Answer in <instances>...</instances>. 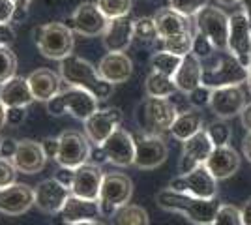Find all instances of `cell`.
<instances>
[{"mask_svg": "<svg viewBox=\"0 0 251 225\" xmlns=\"http://www.w3.org/2000/svg\"><path fill=\"white\" fill-rule=\"evenodd\" d=\"M156 203L159 208L167 212H176L184 216L193 225H212L221 203L216 199H201L188 193H180L175 190H161L156 195Z\"/></svg>", "mask_w": 251, "mask_h": 225, "instance_id": "6da1fadb", "label": "cell"}, {"mask_svg": "<svg viewBox=\"0 0 251 225\" xmlns=\"http://www.w3.org/2000/svg\"><path fill=\"white\" fill-rule=\"evenodd\" d=\"M58 72H60L64 83H68V86H77V88L88 90L100 101L111 98V94H113L115 85L107 83L103 77L98 74L96 66H92L88 60H84L77 54H70L68 58L60 60Z\"/></svg>", "mask_w": 251, "mask_h": 225, "instance_id": "7a4b0ae2", "label": "cell"}, {"mask_svg": "<svg viewBox=\"0 0 251 225\" xmlns=\"http://www.w3.org/2000/svg\"><path fill=\"white\" fill-rule=\"evenodd\" d=\"M178 107L171 98H147L137 109L139 128L150 135H163L178 117Z\"/></svg>", "mask_w": 251, "mask_h": 225, "instance_id": "3957f363", "label": "cell"}, {"mask_svg": "<svg viewBox=\"0 0 251 225\" xmlns=\"http://www.w3.org/2000/svg\"><path fill=\"white\" fill-rule=\"evenodd\" d=\"M34 42L40 53L51 60H64L74 54V30L66 23H45L34 28Z\"/></svg>", "mask_w": 251, "mask_h": 225, "instance_id": "277c9868", "label": "cell"}, {"mask_svg": "<svg viewBox=\"0 0 251 225\" xmlns=\"http://www.w3.org/2000/svg\"><path fill=\"white\" fill-rule=\"evenodd\" d=\"M248 79L250 68H246L229 51H220V56L214 64L202 66V85L212 90L225 86H240L242 83H248Z\"/></svg>", "mask_w": 251, "mask_h": 225, "instance_id": "5b68a950", "label": "cell"}, {"mask_svg": "<svg viewBox=\"0 0 251 225\" xmlns=\"http://www.w3.org/2000/svg\"><path fill=\"white\" fill-rule=\"evenodd\" d=\"M98 98L90 94L88 90L77 88V86H68L66 90H60V94L49 100L45 105L47 111L52 117H62L66 113H70L72 117L79 120H86L90 115H94L98 111Z\"/></svg>", "mask_w": 251, "mask_h": 225, "instance_id": "8992f818", "label": "cell"}, {"mask_svg": "<svg viewBox=\"0 0 251 225\" xmlns=\"http://www.w3.org/2000/svg\"><path fill=\"white\" fill-rule=\"evenodd\" d=\"M195 32L206 36L218 51H227L229 15L218 6H206L195 15Z\"/></svg>", "mask_w": 251, "mask_h": 225, "instance_id": "52a82bcc", "label": "cell"}, {"mask_svg": "<svg viewBox=\"0 0 251 225\" xmlns=\"http://www.w3.org/2000/svg\"><path fill=\"white\" fill-rule=\"evenodd\" d=\"M58 143H60V149H58V156L56 161L60 167H68V169H77L84 163L90 161V141L86 135H83L81 131L77 129H66L58 135Z\"/></svg>", "mask_w": 251, "mask_h": 225, "instance_id": "ba28073f", "label": "cell"}, {"mask_svg": "<svg viewBox=\"0 0 251 225\" xmlns=\"http://www.w3.org/2000/svg\"><path fill=\"white\" fill-rule=\"evenodd\" d=\"M171 190L180 193H188L201 199H216L218 197V180L212 176L206 165H201L188 175H178L169 184Z\"/></svg>", "mask_w": 251, "mask_h": 225, "instance_id": "9c48e42d", "label": "cell"}, {"mask_svg": "<svg viewBox=\"0 0 251 225\" xmlns=\"http://www.w3.org/2000/svg\"><path fill=\"white\" fill-rule=\"evenodd\" d=\"M133 141H135V163L133 165L137 169L152 171L167 160L169 149L161 135H150L145 131H137L133 133Z\"/></svg>", "mask_w": 251, "mask_h": 225, "instance_id": "30bf717a", "label": "cell"}, {"mask_svg": "<svg viewBox=\"0 0 251 225\" xmlns=\"http://www.w3.org/2000/svg\"><path fill=\"white\" fill-rule=\"evenodd\" d=\"M227 51L234 58H238L246 68L251 62V26L250 17L244 10L234 11L229 15V40Z\"/></svg>", "mask_w": 251, "mask_h": 225, "instance_id": "8fae6325", "label": "cell"}, {"mask_svg": "<svg viewBox=\"0 0 251 225\" xmlns=\"http://www.w3.org/2000/svg\"><path fill=\"white\" fill-rule=\"evenodd\" d=\"M66 25L83 38H96V36H103L109 19L103 15V11L98 8L96 2H83L75 8Z\"/></svg>", "mask_w": 251, "mask_h": 225, "instance_id": "7c38bea8", "label": "cell"}, {"mask_svg": "<svg viewBox=\"0 0 251 225\" xmlns=\"http://www.w3.org/2000/svg\"><path fill=\"white\" fill-rule=\"evenodd\" d=\"M122 118L124 115L118 107L98 109L94 115H90L84 120V135L88 137L90 143H94L96 147H101L105 141L120 128Z\"/></svg>", "mask_w": 251, "mask_h": 225, "instance_id": "4fadbf2b", "label": "cell"}, {"mask_svg": "<svg viewBox=\"0 0 251 225\" xmlns=\"http://www.w3.org/2000/svg\"><path fill=\"white\" fill-rule=\"evenodd\" d=\"M214 150V143L210 141L206 129H201L193 137L184 141L180 161H178V175H188L193 169L204 165Z\"/></svg>", "mask_w": 251, "mask_h": 225, "instance_id": "5bb4252c", "label": "cell"}, {"mask_svg": "<svg viewBox=\"0 0 251 225\" xmlns=\"http://www.w3.org/2000/svg\"><path fill=\"white\" fill-rule=\"evenodd\" d=\"M107 161L113 163L116 167H129L135 163V141L133 133H129L127 129L118 128L101 145Z\"/></svg>", "mask_w": 251, "mask_h": 225, "instance_id": "9a60e30c", "label": "cell"}, {"mask_svg": "<svg viewBox=\"0 0 251 225\" xmlns=\"http://www.w3.org/2000/svg\"><path fill=\"white\" fill-rule=\"evenodd\" d=\"M246 94L240 86H225L212 90L210 98V109L212 113L221 120L238 117L246 107Z\"/></svg>", "mask_w": 251, "mask_h": 225, "instance_id": "2e32d148", "label": "cell"}, {"mask_svg": "<svg viewBox=\"0 0 251 225\" xmlns=\"http://www.w3.org/2000/svg\"><path fill=\"white\" fill-rule=\"evenodd\" d=\"M36 203V192L28 184H11L0 190V212L21 216Z\"/></svg>", "mask_w": 251, "mask_h": 225, "instance_id": "e0dca14e", "label": "cell"}, {"mask_svg": "<svg viewBox=\"0 0 251 225\" xmlns=\"http://www.w3.org/2000/svg\"><path fill=\"white\" fill-rule=\"evenodd\" d=\"M34 192H36L34 204L45 214H60L64 203L72 195V192L68 188H64L56 178H47V180L40 182L34 188Z\"/></svg>", "mask_w": 251, "mask_h": 225, "instance_id": "ac0fdd59", "label": "cell"}, {"mask_svg": "<svg viewBox=\"0 0 251 225\" xmlns=\"http://www.w3.org/2000/svg\"><path fill=\"white\" fill-rule=\"evenodd\" d=\"M105 173L101 171L100 165L96 163H84L81 167L75 169L74 186H72V193L83 199H92L98 201L100 199V192H101V184H103Z\"/></svg>", "mask_w": 251, "mask_h": 225, "instance_id": "d6986e66", "label": "cell"}, {"mask_svg": "<svg viewBox=\"0 0 251 225\" xmlns=\"http://www.w3.org/2000/svg\"><path fill=\"white\" fill-rule=\"evenodd\" d=\"M131 195H133V182L129 176L120 175V173H107L103 176L100 201L113 204L115 208H120L129 203Z\"/></svg>", "mask_w": 251, "mask_h": 225, "instance_id": "ffe728a7", "label": "cell"}, {"mask_svg": "<svg viewBox=\"0 0 251 225\" xmlns=\"http://www.w3.org/2000/svg\"><path fill=\"white\" fill-rule=\"evenodd\" d=\"M240 154L230 145H225V147H214L204 165L212 173V176L220 182V180H227L232 175H236L240 169Z\"/></svg>", "mask_w": 251, "mask_h": 225, "instance_id": "44dd1931", "label": "cell"}, {"mask_svg": "<svg viewBox=\"0 0 251 225\" xmlns=\"http://www.w3.org/2000/svg\"><path fill=\"white\" fill-rule=\"evenodd\" d=\"M133 40V21L129 17L109 19L103 32V47L107 53H126Z\"/></svg>", "mask_w": 251, "mask_h": 225, "instance_id": "7402d4cb", "label": "cell"}, {"mask_svg": "<svg viewBox=\"0 0 251 225\" xmlns=\"http://www.w3.org/2000/svg\"><path fill=\"white\" fill-rule=\"evenodd\" d=\"M47 156L42 149V143L32 139L19 141V147L15 156L11 158V163L15 165L17 171L25 173V175H36L45 167Z\"/></svg>", "mask_w": 251, "mask_h": 225, "instance_id": "603a6c76", "label": "cell"}, {"mask_svg": "<svg viewBox=\"0 0 251 225\" xmlns=\"http://www.w3.org/2000/svg\"><path fill=\"white\" fill-rule=\"evenodd\" d=\"M98 74L111 85L126 83L133 74V62L126 53H107L98 64Z\"/></svg>", "mask_w": 251, "mask_h": 225, "instance_id": "cb8c5ba5", "label": "cell"}, {"mask_svg": "<svg viewBox=\"0 0 251 225\" xmlns=\"http://www.w3.org/2000/svg\"><path fill=\"white\" fill-rule=\"evenodd\" d=\"M60 220L64 224H77V222H90L101 218V208H100V199H83L77 195H70L68 201L64 203V208L60 210Z\"/></svg>", "mask_w": 251, "mask_h": 225, "instance_id": "d4e9b609", "label": "cell"}, {"mask_svg": "<svg viewBox=\"0 0 251 225\" xmlns=\"http://www.w3.org/2000/svg\"><path fill=\"white\" fill-rule=\"evenodd\" d=\"M26 79H28V85H30L32 96L38 101H45L47 103L56 94H60L62 77L58 74H54L49 68H38Z\"/></svg>", "mask_w": 251, "mask_h": 225, "instance_id": "484cf974", "label": "cell"}, {"mask_svg": "<svg viewBox=\"0 0 251 225\" xmlns=\"http://www.w3.org/2000/svg\"><path fill=\"white\" fill-rule=\"evenodd\" d=\"M0 101L4 103V107H23L26 109L34 101L28 79L25 77H11L8 83L0 86Z\"/></svg>", "mask_w": 251, "mask_h": 225, "instance_id": "4316f807", "label": "cell"}, {"mask_svg": "<svg viewBox=\"0 0 251 225\" xmlns=\"http://www.w3.org/2000/svg\"><path fill=\"white\" fill-rule=\"evenodd\" d=\"M173 79H175L178 92H182V94H189L193 88L202 85V62H201V58H197L193 53L186 54Z\"/></svg>", "mask_w": 251, "mask_h": 225, "instance_id": "83f0119b", "label": "cell"}, {"mask_svg": "<svg viewBox=\"0 0 251 225\" xmlns=\"http://www.w3.org/2000/svg\"><path fill=\"white\" fill-rule=\"evenodd\" d=\"M154 21H156L157 28V40H161V42L171 36H176V34L191 32V25H189L188 17L180 15L178 11L171 10V8L157 11Z\"/></svg>", "mask_w": 251, "mask_h": 225, "instance_id": "f1b7e54d", "label": "cell"}, {"mask_svg": "<svg viewBox=\"0 0 251 225\" xmlns=\"http://www.w3.org/2000/svg\"><path fill=\"white\" fill-rule=\"evenodd\" d=\"M202 124H204V120H202V115L199 113V109H184V111H180L178 113L176 120L173 122V126H171V135L178 141H188L189 137H193L195 133H199L202 128Z\"/></svg>", "mask_w": 251, "mask_h": 225, "instance_id": "f546056e", "label": "cell"}, {"mask_svg": "<svg viewBox=\"0 0 251 225\" xmlns=\"http://www.w3.org/2000/svg\"><path fill=\"white\" fill-rule=\"evenodd\" d=\"M145 92L148 98H171L178 92L175 79L157 72H150L145 79Z\"/></svg>", "mask_w": 251, "mask_h": 225, "instance_id": "4dcf8cb0", "label": "cell"}, {"mask_svg": "<svg viewBox=\"0 0 251 225\" xmlns=\"http://www.w3.org/2000/svg\"><path fill=\"white\" fill-rule=\"evenodd\" d=\"M115 225H150L148 212L139 204H124L111 218Z\"/></svg>", "mask_w": 251, "mask_h": 225, "instance_id": "1f68e13d", "label": "cell"}, {"mask_svg": "<svg viewBox=\"0 0 251 225\" xmlns=\"http://www.w3.org/2000/svg\"><path fill=\"white\" fill-rule=\"evenodd\" d=\"M180 64H182V56L169 53V51H157V53H154L152 58H150V68H152V72L163 74V75H167V77H175Z\"/></svg>", "mask_w": 251, "mask_h": 225, "instance_id": "d6a6232c", "label": "cell"}, {"mask_svg": "<svg viewBox=\"0 0 251 225\" xmlns=\"http://www.w3.org/2000/svg\"><path fill=\"white\" fill-rule=\"evenodd\" d=\"M133 38L143 45L154 43L157 40V28L154 17H139L133 19Z\"/></svg>", "mask_w": 251, "mask_h": 225, "instance_id": "836d02e7", "label": "cell"}, {"mask_svg": "<svg viewBox=\"0 0 251 225\" xmlns=\"http://www.w3.org/2000/svg\"><path fill=\"white\" fill-rule=\"evenodd\" d=\"M98 8L103 11L107 19H118V17H127L133 0H96Z\"/></svg>", "mask_w": 251, "mask_h": 225, "instance_id": "e575fe53", "label": "cell"}, {"mask_svg": "<svg viewBox=\"0 0 251 225\" xmlns=\"http://www.w3.org/2000/svg\"><path fill=\"white\" fill-rule=\"evenodd\" d=\"M191 47H193V32L176 34V36H171L167 40H163V51L178 54L182 58L191 53Z\"/></svg>", "mask_w": 251, "mask_h": 225, "instance_id": "d590c367", "label": "cell"}, {"mask_svg": "<svg viewBox=\"0 0 251 225\" xmlns=\"http://www.w3.org/2000/svg\"><path fill=\"white\" fill-rule=\"evenodd\" d=\"M17 72V56L10 47H0V86L8 83Z\"/></svg>", "mask_w": 251, "mask_h": 225, "instance_id": "8d00e7d4", "label": "cell"}, {"mask_svg": "<svg viewBox=\"0 0 251 225\" xmlns=\"http://www.w3.org/2000/svg\"><path fill=\"white\" fill-rule=\"evenodd\" d=\"M206 133H208L210 141L214 143V147H225V145H229L230 135H232L229 124L225 120H221V118L210 122L208 128H206Z\"/></svg>", "mask_w": 251, "mask_h": 225, "instance_id": "74e56055", "label": "cell"}, {"mask_svg": "<svg viewBox=\"0 0 251 225\" xmlns=\"http://www.w3.org/2000/svg\"><path fill=\"white\" fill-rule=\"evenodd\" d=\"M169 8L178 11L184 17H195L199 11L208 6V0H167Z\"/></svg>", "mask_w": 251, "mask_h": 225, "instance_id": "f35d334b", "label": "cell"}, {"mask_svg": "<svg viewBox=\"0 0 251 225\" xmlns=\"http://www.w3.org/2000/svg\"><path fill=\"white\" fill-rule=\"evenodd\" d=\"M212 225H244L240 208L234 204H221Z\"/></svg>", "mask_w": 251, "mask_h": 225, "instance_id": "ab89813d", "label": "cell"}, {"mask_svg": "<svg viewBox=\"0 0 251 225\" xmlns=\"http://www.w3.org/2000/svg\"><path fill=\"white\" fill-rule=\"evenodd\" d=\"M216 51H218V49L214 47V43L210 42L206 36H202L201 32L193 34V47H191V53L195 54L197 58H201V62L212 58Z\"/></svg>", "mask_w": 251, "mask_h": 225, "instance_id": "60d3db41", "label": "cell"}, {"mask_svg": "<svg viewBox=\"0 0 251 225\" xmlns=\"http://www.w3.org/2000/svg\"><path fill=\"white\" fill-rule=\"evenodd\" d=\"M188 96V103L193 109H202L210 105V98H212V88H208L206 85H199L197 88H193Z\"/></svg>", "mask_w": 251, "mask_h": 225, "instance_id": "b9f144b4", "label": "cell"}, {"mask_svg": "<svg viewBox=\"0 0 251 225\" xmlns=\"http://www.w3.org/2000/svg\"><path fill=\"white\" fill-rule=\"evenodd\" d=\"M15 176H17V169L11 163V160L0 158V190L15 184Z\"/></svg>", "mask_w": 251, "mask_h": 225, "instance_id": "7bdbcfd3", "label": "cell"}, {"mask_svg": "<svg viewBox=\"0 0 251 225\" xmlns=\"http://www.w3.org/2000/svg\"><path fill=\"white\" fill-rule=\"evenodd\" d=\"M15 2L13 0H0V23L8 25L13 21V13H15Z\"/></svg>", "mask_w": 251, "mask_h": 225, "instance_id": "ee69618b", "label": "cell"}, {"mask_svg": "<svg viewBox=\"0 0 251 225\" xmlns=\"http://www.w3.org/2000/svg\"><path fill=\"white\" fill-rule=\"evenodd\" d=\"M58 182L62 184L64 188H68L72 192V186H74V178H75V169H68V167H60L58 171L54 173V176Z\"/></svg>", "mask_w": 251, "mask_h": 225, "instance_id": "f6af8a7d", "label": "cell"}, {"mask_svg": "<svg viewBox=\"0 0 251 225\" xmlns=\"http://www.w3.org/2000/svg\"><path fill=\"white\" fill-rule=\"evenodd\" d=\"M42 149L47 156V160H56L58 156V149H60V143H58V137H45L42 141Z\"/></svg>", "mask_w": 251, "mask_h": 225, "instance_id": "bcb514c9", "label": "cell"}, {"mask_svg": "<svg viewBox=\"0 0 251 225\" xmlns=\"http://www.w3.org/2000/svg\"><path fill=\"white\" fill-rule=\"evenodd\" d=\"M26 118V109L23 107H10L6 109V124L10 126H19Z\"/></svg>", "mask_w": 251, "mask_h": 225, "instance_id": "7dc6e473", "label": "cell"}, {"mask_svg": "<svg viewBox=\"0 0 251 225\" xmlns=\"http://www.w3.org/2000/svg\"><path fill=\"white\" fill-rule=\"evenodd\" d=\"M17 147H19V141L15 139H2V145H0V158L4 160H11L17 152Z\"/></svg>", "mask_w": 251, "mask_h": 225, "instance_id": "c3c4849f", "label": "cell"}, {"mask_svg": "<svg viewBox=\"0 0 251 225\" xmlns=\"http://www.w3.org/2000/svg\"><path fill=\"white\" fill-rule=\"evenodd\" d=\"M15 42V30L10 23L2 25L0 23V47H10L11 43Z\"/></svg>", "mask_w": 251, "mask_h": 225, "instance_id": "681fc988", "label": "cell"}, {"mask_svg": "<svg viewBox=\"0 0 251 225\" xmlns=\"http://www.w3.org/2000/svg\"><path fill=\"white\" fill-rule=\"evenodd\" d=\"M107 161V156H105V152L101 147H96V149H92V152H90V163H96V165H101V163H105Z\"/></svg>", "mask_w": 251, "mask_h": 225, "instance_id": "f907efd6", "label": "cell"}, {"mask_svg": "<svg viewBox=\"0 0 251 225\" xmlns=\"http://www.w3.org/2000/svg\"><path fill=\"white\" fill-rule=\"evenodd\" d=\"M240 120H242V126L246 128V131H251V101L246 103L244 111L240 113Z\"/></svg>", "mask_w": 251, "mask_h": 225, "instance_id": "816d5d0a", "label": "cell"}, {"mask_svg": "<svg viewBox=\"0 0 251 225\" xmlns=\"http://www.w3.org/2000/svg\"><path fill=\"white\" fill-rule=\"evenodd\" d=\"M242 152H244V156H246L248 161L251 163V131H248L244 141H242Z\"/></svg>", "mask_w": 251, "mask_h": 225, "instance_id": "f5cc1de1", "label": "cell"}, {"mask_svg": "<svg viewBox=\"0 0 251 225\" xmlns=\"http://www.w3.org/2000/svg\"><path fill=\"white\" fill-rule=\"evenodd\" d=\"M240 212H242V220H244V225H251V199L244 203V206L240 208Z\"/></svg>", "mask_w": 251, "mask_h": 225, "instance_id": "db71d44e", "label": "cell"}, {"mask_svg": "<svg viewBox=\"0 0 251 225\" xmlns=\"http://www.w3.org/2000/svg\"><path fill=\"white\" fill-rule=\"evenodd\" d=\"M26 15H28V10H26V8H15V13H13V21H11V23L23 21V19H26Z\"/></svg>", "mask_w": 251, "mask_h": 225, "instance_id": "11a10c76", "label": "cell"}, {"mask_svg": "<svg viewBox=\"0 0 251 225\" xmlns=\"http://www.w3.org/2000/svg\"><path fill=\"white\" fill-rule=\"evenodd\" d=\"M6 126V107H4V103L0 101V129Z\"/></svg>", "mask_w": 251, "mask_h": 225, "instance_id": "9f6ffc18", "label": "cell"}, {"mask_svg": "<svg viewBox=\"0 0 251 225\" xmlns=\"http://www.w3.org/2000/svg\"><path fill=\"white\" fill-rule=\"evenodd\" d=\"M240 6L248 15H251V0H240Z\"/></svg>", "mask_w": 251, "mask_h": 225, "instance_id": "6f0895ef", "label": "cell"}, {"mask_svg": "<svg viewBox=\"0 0 251 225\" xmlns=\"http://www.w3.org/2000/svg\"><path fill=\"white\" fill-rule=\"evenodd\" d=\"M13 2H15L17 8H26V10H28V6H30L32 0H13Z\"/></svg>", "mask_w": 251, "mask_h": 225, "instance_id": "680465c9", "label": "cell"}, {"mask_svg": "<svg viewBox=\"0 0 251 225\" xmlns=\"http://www.w3.org/2000/svg\"><path fill=\"white\" fill-rule=\"evenodd\" d=\"M221 6H234V4H240V0H216Z\"/></svg>", "mask_w": 251, "mask_h": 225, "instance_id": "91938a15", "label": "cell"}, {"mask_svg": "<svg viewBox=\"0 0 251 225\" xmlns=\"http://www.w3.org/2000/svg\"><path fill=\"white\" fill-rule=\"evenodd\" d=\"M68 225H103L98 220H90V222H77V224H68Z\"/></svg>", "mask_w": 251, "mask_h": 225, "instance_id": "94428289", "label": "cell"}, {"mask_svg": "<svg viewBox=\"0 0 251 225\" xmlns=\"http://www.w3.org/2000/svg\"><path fill=\"white\" fill-rule=\"evenodd\" d=\"M248 86H250V92H251V72H250V79H248Z\"/></svg>", "mask_w": 251, "mask_h": 225, "instance_id": "6125c7cd", "label": "cell"}, {"mask_svg": "<svg viewBox=\"0 0 251 225\" xmlns=\"http://www.w3.org/2000/svg\"><path fill=\"white\" fill-rule=\"evenodd\" d=\"M2 139H4V137H2V135H0V145H2Z\"/></svg>", "mask_w": 251, "mask_h": 225, "instance_id": "be15d7a7", "label": "cell"}, {"mask_svg": "<svg viewBox=\"0 0 251 225\" xmlns=\"http://www.w3.org/2000/svg\"><path fill=\"white\" fill-rule=\"evenodd\" d=\"M250 72H251V62H250Z\"/></svg>", "mask_w": 251, "mask_h": 225, "instance_id": "e7e4bbea", "label": "cell"}]
</instances>
